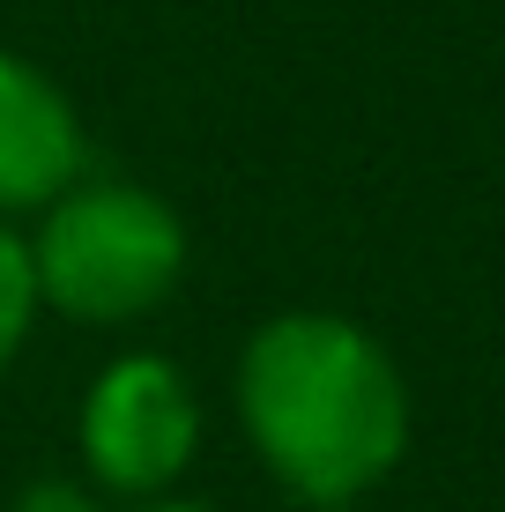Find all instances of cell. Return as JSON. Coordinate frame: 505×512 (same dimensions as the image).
<instances>
[{
    "mask_svg": "<svg viewBox=\"0 0 505 512\" xmlns=\"http://www.w3.org/2000/svg\"><path fill=\"white\" fill-rule=\"evenodd\" d=\"M246 423L305 505H350L402 461L409 401L372 334L327 312H290L246 349Z\"/></svg>",
    "mask_w": 505,
    "mask_h": 512,
    "instance_id": "cell-1",
    "label": "cell"
},
{
    "mask_svg": "<svg viewBox=\"0 0 505 512\" xmlns=\"http://www.w3.org/2000/svg\"><path fill=\"white\" fill-rule=\"evenodd\" d=\"M38 297H52L75 320H134L164 305V290L186 268V231L156 193L90 186L52 208L38 253Z\"/></svg>",
    "mask_w": 505,
    "mask_h": 512,
    "instance_id": "cell-2",
    "label": "cell"
},
{
    "mask_svg": "<svg viewBox=\"0 0 505 512\" xmlns=\"http://www.w3.org/2000/svg\"><path fill=\"white\" fill-rule=\"evenodd\" d=\"M82 453L119 490H164L194 453V394L171 364L127 357L90 386L82 409Z\"/></svg>",
    "mask_w": 505,
    "mask_h": 512,
    "instance_id": "cell-3",
    "label": "cell"
},
{
    "mask_svg": "<svg viewBox=\"0 0 505 512\" xmlns=\"http://www.w3.org/2000/svg\"><path fill=\"white\" fill-rule=\"evenodd\" d=\"M82 164V127L38 67L0 52V208L52 201Z\"/></svg>",
    "mask_w": 505,
    "mask_h": 512,
    "instance_id": "cell-4",
    "label": "cell"
},
{
    "mask_svg": "<svg viewBox=\"0 0 505 512\" xmlns=\"http://www.w3.org/2000/svg\"><path fill=\"white\" fill-rule=\"evenodd\" d=\"M30 305H38V268H30V253H23V245L0 231V364L15 357V342H23Z\"/></svg>",
    "mask_w": 505,
    "mask_h": 512,
    "instance_id": "cell-5",
    "label": "cell"
},
{
    "mask_svg": "<svg viewBox=\"0 0 505 512\" xmlns=\"http://www.w3.org/2000/svg\"><path fill=\"white\" fill-rule=\"evenodd\" d=\"M15 512H97V505L82 498V490H67V483H30Z\"/></svg>",
    "mask_w": 505,
    "mask_h": 512,
    "instance_id": "cell-6",
    "label": "cell"
}]
</instances>
